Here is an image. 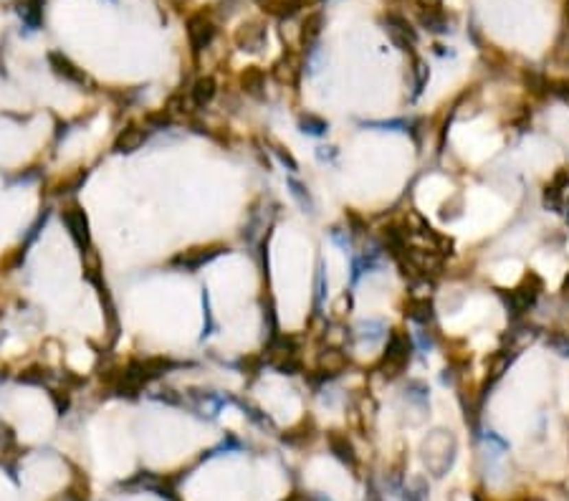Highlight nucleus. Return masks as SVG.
<instances>
[{
    "label": "nucleus",
    "mask_w": 569,
    "mask_h": 501,
    "mask_svg": "<svg viewBox=\"0 0 569 501\" xmlns=\"http://www.w3.org/2000/svg\"><path fill=\"white\" fill-rule=\"evenodd\" d=\"M170 362L162 357H147V360H135L129 362L124 370L119 372V377L112 388L117 393H137V390L147 388L152 380H157L162 372L167 370Z\"/></svg>",
    "instance_id": "f257e3e1"
},
{
    "label": "nucleus",
    "mask_w": 569,
    "mask_h": 501,
    "mask_svg": "<svg viewBox=\"0 0 569 501\" xmlns=\"http://www.w3.org/2000/svg\"><path fill=\"white\" fill-rule=\"evenodd\" d=\"M542 291H544V279H542L537 271H526L516 289H511V291L501 289L498 291V296H501V301H504L506 312L511 314V319H521V316L537 304V299L542 296Z\"/></svg>",
    "instance_id": "f03ea898"
},
{
    "label": "nucleus",
    "mask_w": 569,
    "mask_h": 501,
    "mask_svg": "<svg viewBox=\"0 0 569 501\" xmlns=\"http://www.w3.org/2000/svg\"><path fill=\"white\" fill-rule=\"evenodd\" d=\"M456 458V438L450 430H435L423 441V461L433 476H443Z\"/></svg>",
    "instance_id": "7ed1b4c3"
},
{
    "label": "nucleus",
    "mask_w": 569,
    "mask_h": 501,
    "mask_svg": "<svg viewBox=\"0 0 569 501\" xmlns=\"http://www.w3.org/2000/svg\"><path fill=\"white\" fill-rule=\"evenodd\" d=\"M410 360H413V340L405 331L393 329L390 337H387L385 355H382V360L377 364V372L385 380H395L397 375H402V370L410 364Z\"/></svg>",
    "instance_id": "20e7f679"
},
{
    "label": "nucleus",
    "mask_w": 569,
    "mask_h": 501,
    "mask_svg": "<svg viewBox=\"0 0 569 501\" xmlns=\"http://www.w3.org/2000/svg\"><path fill=\"white\" fill-rule=\"evenodd\" d=\"M266 362L271 364L273 370H279L281 375H297L301 372V357H299V345L294 337H273L268 342V352H266Z\"/></svg>",
    "instance_id": "39448f33"
},
{
    "label": "nucleus",
    "mask_w": 569,
    "mask_h": 501,
    "mask_svg": "<svg viewBox=\"0 0 569 501\" xmlns=\"http://www.w3.org/2000/svg\"><path fill=\"white\" fill-rule=\"evenodd\" d=\"M216 33H218V25L210 18L208 10H198V13H193V16L187 18V40H190V49H193L195 56L200 51L208 49L210 43H213V38H216Z\"/></svg>",
    "instance_id": "423d86ee"
},
{
    "label": "nucleus",
    "mask_w": 569,
    "mask_h": 501,
    "mask_svg": "<svg viewBox=\"0 0 569 501\" xmlns=\"http://www.w3.org/2000/svg\"><path fill=\"white\" fill-rule=\"evenodd\" d=\"M61 220H64L66 231L71 235V241L81 248V253H86L91 248V233H89V220L86 213L81 211V205L71 202L61 211Z\"/></svg>",
    "instance_id": "0eeeda50"
},
{
    "label": "nucleus",
    "mask_w": 569,
    "mask_h": 501,
    "mask_svg": "<svg viewBox=\"0 0 569 501\" xmlns=\"http://www.w3.org/2000/svg\"><path fill=\"white\" fill-rule=\"evenodd\" d=\"M49 66L54 69V73H56L58 79L69 81V84H76V86H86L89 84V76L84 73V69H79V66L73 64L69 56H64L61 51H51Z\"/></svg>",
    "instance_id": "6e6552de"
},
{
    "label": "nucleus",
    "mask_w": 569,
    "mask_h": 501,
    "mask_svg": "<svg viewBox=\"0 0 569 501\" xmlns=\"http://www.w3.org/2000/svg\"><path fill=\"white\" fill-rule=\"evenodd\" d=\"M220 253H223L220 246H216V248H190V250L177 253L175 259H172V266L183 268V271H198V268L210 264V261L216 259V256H220Z\"/></svg>",
    "instance_id": "1a4fd4ad"
},
{
    "label": "nucleus",
    "mask_w": 569,
    "mask_h": 501,
    "mask_svg": "<svg viewBox=\"0 0 569 501\" xmlns=\"http://www.w3.org/2000/svg\"><path fill=\"white\" fill-rule=\"evenodd\" d=\"M387 36H390V40L402 51L413 49L417 40L415 28H413L402 16H387Z\"/></svg>",
    "instance_id": "9d476101"
},
{
    "label": "nucleus",
    "mask_w": 569,
    "mask_h": 501,
    "mask_svg": "<svg viewBox=\"0 0 569 501\" xmlns=\"http://www.w3.org/2000/svg\"><path fill=\"white\" fill-rule=\"evenodd\" d=\"M327 445H329V451L334 453V456H337L345 466L357 469V451H354V445H352V441H349L347 433H342V430H329L327 433Z\"/></svg>",
    "instance_id": "9b49d317"
},
{
    "label": "nucleus",
    "mask_w": 569,
    "mask_h": 501,
    "mask_svg": "<svg viewBox=\"0 0 569 501\" xmlns=\"http://www.w3.org/2000/svg\"><path fill=\"white\" fill-rule=\"evenodd\" d=\"M299 73H301V56L294 54V51H286V54L273 64V76H276L281 84H297Z\"/></svg>",
    "instance_id": "f8f14e48"
},
{
    "label": "nucleus",
    "mask_w": 569,
    "mask_h": 501,
    "mask_svg": "<svg viewBox=\"0 0 569 501\" xmlns=\"http://www.w3.org/2000/svg\"><path fill=\"white\" fill-rule=\"evenodd\" d=\"M147 139V132L142 130V127H135V124H129V127H124V130L117 135V139H114V150L117 152H137L139 147L145 145Z\"/></svg>",
    "instance_id": "ddd939ff"
},
{
    "label": "nucleus",
    "mask_w": 569,
    "mask_h": 501,
    "mask_svg": "<svg viewBox=\"0 0 569 501\" xmlns=\"http://www.w3.org/2000/svg\"><path fill=\"white\" fill-rule=\"evenodd\" d=\"M321 28H324V13H319V10L309 13V16L301 21L299 40H301L304 49H314V46H316V40H319V36H321Z\"/></svg>",
    "instance_id": "4468645a"
},
{
    "label": "nucleus",
    "mask_w": 569,
    "mask_h": 501,
    "mask_svg": "<svg viewBox=\"0 0 569 501\" xmlns=\"http://www.w3.org/2000/svg\"><path fill=\"white\" fill-rule=\"evenodd\" d=\"M347 355L342 347H329L319 355V372H324L327 377H337L339 372L347 367Z\"/></svg>",
    "instance_id": "2eb2a0df"
},
{
    "label": "nucleus",
    "mask_w": 569,
    "mask_h": 501,
    "mask_svg": "<svg viewBox=\"0 0 569 501\" xmlns=\"http://www.w3.org/2000/svg\"><path fill=\"white\" fill-rule=\"evenodd\" d=\"M539 337L537 327H529V324H519L516 329H511L509 334H506V342H509V349L506 352H511V355H519L524 347H529L531 342Z\"/></svg>",
    "instance_id": "dca6fc26"
},
{
    "label": "nucleus",
    "mask_w": 569,
    "mask_h": 501,
    "mask_svg": "<svg viewBox=\"0 0 569 501\" xmlns=\"http://www.w3.org/2000/svg\"><path fill=\"white\" fill-rule=\"evenodd\" d=\"M218 94V84L213 76H200L190 89V104L193 106H208Z\"/></svg>",
    "instance_id": "f3484780"
},
{
    "label": "nucleus",
    "mask_w": 569,
    "mask_h": 501,
    "mask_svg": "<svg viewBox=\"0 0 569 501\" xmlns=\"http://www.w3.org/2000/svg\"><path fill=\"white\" fill-rule=\"evenodd\" d=\"M264 40H266V28H261L256 23L241 25V31L235 33V43L243 51H258L264 46Z\"/></svg>",
    "instance_id": "a211bd4d"
},
{
    "label": "nucleus",
    "mask_w": 569,
    "mask_h": 501,
    "mask_svg": "<svg viewBox=\"0 0 569 501\" xmlns=\"http://www.w3.org/2000/svg\"><path fill=\"white\" fill-rule=\"evenodd\" d=\"M509 364H511V352H506V349L493 352V355L486 360V382L493 385L496 380H501L504 372L509 370Z\"/></svg>",
    "instance_id": "6ab92c4d"
},
{
    "label": "nucleus",
    "mask_w": 569,
    "mask_h": 501,
    "mask_svg": "<svg viewBox=\"0 0 569 501\" xmlns=\"http://www.w3.org/2000/svg\"><path fill=\"white\" fill-rule=\"evenodd\" d=\"M241 86L243 91H248L251 97H264V86H266V71L258 69V66H248L246 71L241 73Z\"/></svg>",
    "instance_id": "aec40b11"
},
{
    "label": "nucleus",
    "mask_w": 569,
    "mask_h": 501,
    "mask_svg": "<svg viewBox=\"0 0 569 501\" xmlns=\"http://www.w3.org/2000/svg\"><path fill=\"white\" fill-rule=\"evenodd\" d=\"M405 314L413 319V322L417 324H430L435 319V312H433V301L430 299H410L408 307H405Z\"/></svg>",
    "instance_id": "412c9836"
},
{
    "label": "nucleus",
    "mask_w": 569,
    "mask_h": 501,
    "mask_svg": "<svg viewBox=\"0 0 569 501\" xmlns=\"http://www.w3.org/2000/svg\"><path fill=\"white\" fill-rule=\"evenodd\" d=\"M309 3V0H264L261 5H264V10H268L271 16H279V18H289L294 16L297 10H301Z\"/></svg>",
    "instance_id": "4be33fe9"
},
{
    "label": "nucleus",
    "mask_w": 569,
    "mask_h": 501,
    "mask_svg": "<svg viewBox=\"0 0 569 501\" xmlns=\"http://www.w3.org/2000/svg\"><path fill=\"white\" fill-rule=\"evenodd\" d=\"M314 438V421L309 418V421H301L297 426V428H291V430H286L283 433V443H289V445H306L309 441Z\"/></svg>",
    "instance_id": "5701e85b"
},
{
    "label": "nucleus",
    "mask_w": 569,
    "mask_h": 501,
    "mask_svg": "<svg viewBox=\"0 0 569 501\" xmlns=\"http://www.w3.org/2000/svg\"><path fill=\"white\" fill-rule=\"evenodd\" d=\"M43 3L46 0H21V16L31 28H38L43 21Z\"/></svg>",
    "instance_id": "b1692460"
},
{
    "label": "nucleus",
    "mask_w": 569,
    "mask_h": 501,
    "mask_svg": "<svg viewBox=\"0 0 569 501\" xmlns=\"http://www.w3.org/2000/svg\"><path fill=\"white\" fill-rule=\"evenodd\" d=\"M410 73H413V97H420L428 79H430V69H428V64H425L423 58H415Z\"/></svg>",
    "instance_id": "393cba45"
},
{
    "label": "nucleus",
    "mask_w": 569,
    "mask_h": 501,
    "mask_svg": "<svg viewBox=\"0 0 569 501\" xmlns=\"http://www.w3.org/2000/svg\"><path fill=\"white\" fill-rule=\"evenodd\" d=\"M546 347L552 349V352H557L559 357H569V334L561 329H549L546 331Z\"/></svg>",
    "instance_id": "a878e982"
},
{
    "label": "nucleus",
    "mask_w": 569,
    "mask_h": 501,
    "mask_svg": "<svg viewBox=\"0 0 569 501\" xmlns=\"http://www.w3.org/2000/svg\"><path fill=\"white\" fill-rule=\"evenodd\" d=\"M420 23L428 28V31H435V33H443L448 31V18H445V13L443 10H433V13H423L420 16Z\"/></svg>",
    "instance_id": "bb28decb"
},
{
    "label": "nucleus",
    "mask_w": 569,
    "mask_h": 501,
    "mask_svg": "<svg viewBox=\"0 0 569 501\" xmlns=\"http://www.w3.org/2000/svg\"><path fill=\"white\" fill-rule=\"evenodd\" d=\"M327 130L329 124L321 117H316V114H304L301 117V132H306V135H324Z\"/></svg>",
    "instance_id": "cd10ccee"
},
{
    "label": "nucleus",
    "mask_w": 569,
    "mask_h": 501,
    "mask_svg": "<svg viewBox=\"0 0 569 501\" xmlns=\"http://www.w3.org/2000/svg\"><path fill=\"white\" fill-rule=\"evenodd\" d=\"M554 61L561 66H569V28L561 33L557 46H554Z\"/></svg>",
    "instance_id": "c85d7f7f"
},
{
    "label": "nucleus",
    "mask_w": 569,
    "mask_h": 501,
    "mask_svg": "<svg viewBox=\"0 0 569 501\" xmlns=\"http://www.w3.org/2000/svg\"><path fill=\"white\" fill-rule=\"evenodd\" d=\"M289 185H291V195H294V198L299 200V205H301L304 211L314 213V200H312V195L306 193V187H304V185H299L297 180H291Z\"/></svg>",
    "instance_id": "c756f323"
},
{
    "label": "nucleus",
    "mask_w": 569,
    "mask_h": 501,
    "mask_svg": "<svg viewBox=\"0 0 569 501\" xmlns=\"http://www.w3.org/2000/svg\"><path fill=\"white\" fill-rule=\"evenodd\" d=\"M552 185H554V187H559L561 193L567 190V187H569V167H559V170L554 172Z\"/></svg>",
    "instance_id": "7c9ffc66"
},
{
    "label": "nucleus",
    "mask_w": 569,
    "mask_h": 501,
    "mask_svg": "<svg viewBox=\"0 0 569 501\" xmlns=\"http://www.w3.org/2000/svg\"><path fill=\"white\" fill-rule=\"evenodd\" d=\"M417 5L423 8V13H433V10H441L443 0H415Z\"/></svg>",
    "instance_id": "2f4dec72"
},
{
    "label": "nucleus",
    "mask_w": 569,
    "mask_h": 501,
    "mask_svg": "<svg viewBox=\"0 0 569 501\" xmlns=\"http://www.w3.org/2000/svg\"><path fill=\"white\" fill-rule=\"evenodd\" d=\"M276 152H279V157H281V162H283V165H289L291 170H297V160H294L289 152H283L281 147H276Z\"/></svg>",
    "instance_id": "473e14b6"
},
{
    "label": "nucleus",
    "mask_w": 569,
    "mask_h": 501,
    "mask_svg": "<svg viewBox=\"0 0 569 501\" xmlns=\"http://www.w3.org/2000/svg\"><path fill=\"white\" fill-rule=\"evenodd\" d=\"M286 501H312V496H309V493H304V491H294V493H289V496H286Z\"/></svg>",
    "instance_id": "72a5a7b5"
},
{
    "label": "nucleus",
    "mask_w": 569,
    "mask_h": 501,
    "mask_svg": "<svg viewBox=\"0 0 569 501\" xmlns=\"http://www.w3.org/2000/svg\"><path fill=\"white\" fill-rule=\"evenodd\" d=\"M559 291H561V299L569 301V274L564 276V281H561V289Z\"/></svg>",
    "instance_id": "f704fd0d"
},
{
    "label": "nucleus",
    "mask_w": 569,
    "mask_h": 501,
    "mask_svg": "<svg viewBox=\"0 0 569 501\" xmlns=\"http://www.w3.org/2000/svg\"><path fill=\"white\" fill-rule=\"evenodd\" d=\"M526 501H544V499H526Z\"/></svg>",
    "instance_id": "c9c22d12"
},
{
    "label": "nucleus",
    "mask_w": 569,
    "mask_h": 501,
    "mask_svg": "<svg viewBox=\"0 0 569 501\" xmlns=\"http://www.w3.org/2000/svg\"><path fill=\"white\" fill-rule=\"evenodd\" d=\"M567 18H569V0H567Z\"/></svg>",
    "instance_id": "e433bc0d"
},
{
    "label": "nucleus",
    "mask_w": 569,
    "mask_h": 501,
    "mask_svg": "<svg viewBox=\"0 0 569 501\" xmlns=\"http://www.w3.org/2000/svg\"><path fill=\"white\" fill-rule=\"evenodd\" d=\"M567 226H569V211H567Z\"/></svg>",
    "instance_id": "4c0bfd02"
}]
</instances>
